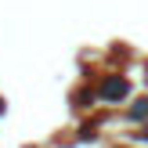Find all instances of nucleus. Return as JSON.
<instances>
[{
  "label": "nucleus",
  "mask_w": 148,
  "mask_h": 148,
  "mask_svg": "<svg viewBox=\"0 0 148 148\" xmlns=\"http://www.w3.org/2000/svg\"><path fill=\"white\" fill-rule=\"evenodd\" d=\"M127 94H130V79L119 76V72H112V76H105L98 83V98L101 101H123Z\"/></svg>",
  "instance_id": "obj_1"
},
{
  "label": "nucleus",
  "mask_w": 148,
  "mask_h": 148,
  "mask_svg": "<svg viewBox=\"0 0 148 148\" xmlns=\"http://www.w3.org/2000/svg\"><path fill=\"white\" fill-rule=\"evenodd\" d=\"M130 119H148V98H141V101L130 105Z\"/></svg>",
  "instance_id": "obj_2"
}]
</instances>
